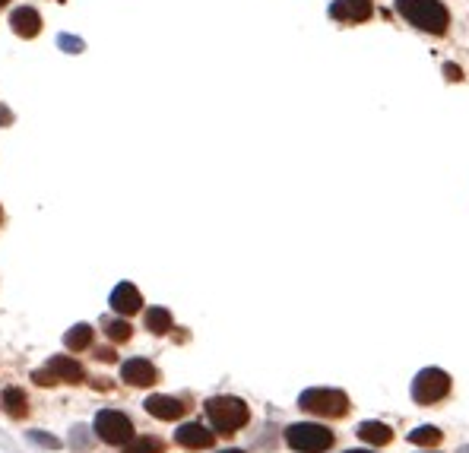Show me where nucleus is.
Wrapping results in <instances>:
<instances>
[{
    "instance_id": "28",
    "label": "nucleus",
    "mask_w": 469,
    "mask_h": 453,
    "mask_svg": "<svg viewBox=\"0 0 469 453\" xmlns=\"http://www.w3.org/2000/svg\"><path fill=\"white\" fill-rule=\"evenodd\" d=\"M346 453H371V450H346Z\"/></svg>"
},
{
    "instance_id": "31",
    "label": "nucleus",
    "mask_w": 469,
    "mask_h": 453,
    "mask_svg": "<svg viewBox=\"0 0 469 453\" xmlns=\"http://www.w3.org/2000/svg\"><path fill=\"white\" fill-rule=\"evenodd\" d=\"M0 222H4V213H0Z\"/></svg>"
},
{
    "instance_id": "12",
    "label": "nucleus",
    "mask_w": 469,
    "mask_h": 453,
    "mask_svg": "<svg viewBox=\"0 0 469 453\" xmlns=\"http://www.w3.org/2000/svg\"><path fill=\"white\" fill-rule=\"evenodd\" d=\"M146 412L153 418H162V422H175V418H181L184 415V409L187 406L181 403V400H175V396H162V393H155V396H149L146 403Z\"/></svg>"
},
{
    "instance_id": "27",
    "label": "nucleus",
    "mask_w": 469,
    "mask_h": 453,
    "mask_svg": "<svg viewBox=\"0 0 469 453\" xmlns=\"http://www.w3.org/2000/svg\"><path fill=\"white\" fill-rule=\"evenodd\" d=\"M219 453H244V450H235V447H228V450H219Z\"/></svg>"
},
{
    "instance_id": "18",
    "label": "nucleus",
    "mask_w": 469,
    "mask_h": 453,
    "mask_svg": "<svg viewBox=\"0 0 469 453\" xmlns=\"http://www.w3.org/2000/svg\"><path fill=\"white\" fill-rule=\"evenodd\" d=\"M441 437H444V431H438L434 425H422L409 435V441L419 444V447H434V444H441Z\"/></svg>"
},
{
    "instance_id": "11",
    "label": "nucleus",
    "mask_w": 469,
    "mask_h": 453,
    "mask_svg": "<svg viewBox=\"0 0 469 453\" xmlns=\"http://www.w3.org/2000/svg\"><path fill=\"white\" fill-rule=\"evenodd\" d=\"M10 26L19 38H35L38 32H42V16H38V10H32V6H16V10L10 13Z\"/></svg>"
},
{
    "instance_id": "26",
    "label": "nucleus",
    "mask_w": 469,
    "mask_h": 453,
    "mask_svg": "<svg viewBox=\"0 0 469 453\" xmlns=\"http://www.w3.org/2000/svg\"><path fill=\"white\" fill-rule=\"evenodd\" d=\"M10 121H13L10 108H4V105H0V124H10Z\"/></svg>"
},
{
    "instance_id": "3",
    "label": "nucleus",
    "mask_w": 469,
    "mask_h": 453,
    "mask_svg": "<svg viewBox=\"0 0 469 453\" xmlns=\"http://www.w3.org/2000/svg\"><path fill=\"white\" fill-rule=\"evenodd\" d=\"M285 444L298 453H324L333 447V431L317 422H302L285 428Z\"/></svg>"
},
{
    "instance_id": "13",
    "label": "nucleus",
    "mask_w": 469,
    "mask_h": 453,
    "mask_svg": "<svg viewBox=\"0 0 469 453\" xmlns=\"http://www.w3.org/2000/svg\"><path fill=\"white\" fill-rule=\"evenodd\" d=\"M48 368L57 374V381H67V384H83L86 381L83 364L73 362V358H67V355H54L51 362H48Z\"/></svg>"
},
{
    "instance_id": "29",
    "label": "nucleus",
    "mask_w": 469,
    "mask_h": 453,
    "mask_svg": "<svg viewBox=\"0 0 469 453\" xmlns=\"http://www.w3.org/2000/svg\"><path fill=\"white\" fill-rule=\"evenodd\" d=\"M6 4H10V0H0V6H6Z\"/></svg>"
},
{
    "instance_id": "17",
    "label": "nucleus",
    "mask_w": 469,
    "mask_h": 453,
    "mask_svg": "<svg viewBox=\"0 0 469 453\" xmlns=\"http://www.w3.org/2000/svg\"><path fill=\"white\" fill-rule=\"evenodd\" d=\"M143 320H146L149 333H155V336H165L168 330H172V314H168L165 308H149Z\"/></svg>"
},
{
    "instance_id": "9",
    "label": "nucleus",
    "mask_w": 469,
    "mask_h": 453,
    "mask_svg": "<svg viewBox=\"0 0 469 453\" xmlns=\"http://www.w3.org/2000/svg\"><path fill=\"white\" fill-rule=\"evenodd\" d=\"M108 304L114 308V314L131 317V314H137V311L143 308V295H140V289L133 286V282H121V286H114Z\"/></svg>"
},
{
    "instance_id": "14",
    "label": "nucleus",
    "mask_w": 469,
    "mask_h": 453,
    "mask_svg": "<svg viewBox=\"0 0 469 453\" xmlns=\"http://www.w3.org/2000/svg\"><path fill=\"white\" fill-rule=\"evenodd\" d=\"M358 437L365 444H375V447H384V444L393 441V428L384 422H362L358 425Z\"/></svg>"
},
{
    "instance_id": "25",
    "label": "nucleus",
    "mask_w": 469,
    "mask_h": 453,
    "mask_svg": "<svg viewBox=\"0 0 469 453\" xmlns=\"http://www.w3.org/2000/svg\"><path fill=\"white\" fill-rule=\"evenodd\" d=\"M95 358H101V362H114L118 355H114L111 349H99V355H95Z\"/></svg>"
},
{
    "instance_id": "10",
    "label": "nucleus",
    "mask_w": 469,
    "mask_h": 453,
    "mask_svg": "<svg viewBox=\"0 0 469 453\" xmlns=\"http://www.w3.org/2000/svg\"><path fill=\"white\" fill-rule=\"evenodd\" d=\"M175 441H178L181 447H187V450H206V447H213L216 431L203 428V425H197V422H187V425H181V428L175 431Z\"/></svg>"
},
{
    "instance_id": "30",
    "label": "nucleus",
    "mask_w": 469,
    "mask_h": 453,
    "mask_svg": "<svg viewBox=\"0 0 469 453\" xmlns=\"http://www.w3.org/2000/svg\"><path fill=\"white\" fill-rule=\"evenodd\" d=\"M460 453H469V447H460Z\"/></svg>"
},
{
    "instance_id": "8",
    "label": "nucleus",
    "mask_w": 469,
    "mask_h": 453,
    "mask_svg": "<svg viewBox=\"0 0 469 453\" xmlns=\"http://www.w3.org/2000/svg\"><path fill=\"white\" fill-rule=\"evenodd\" d=\"M121 377H124L127 384H133V387H153V384L159 381V371H155V364L146 362V358H127V362L121 364Z\"/></svg>"
},
{
    "instance_id": "19",
    "label": "nucleus",
    "mask_w": 469,
    "mask_h": 453,
    "mask_svg": "<svg viewBox=\"0 0 469 453\" xmlns=\"http://www.w3.org/2000/svg\"><path fill=\"white\" fill-rule=\"evenodd\" d=\"M105 333L111 342H127L133 336V327L127 320H105Z\"/></svg>"
},
{
    "instance_id": "7",
    "label": "nucleus",
    "mask_w": 469,
    "mask_h": 453,
    "mask_svg": "<svg viewBox=\"0 0 469 453\" xmlns=\"http://www.w3.org/2000/svg\"><path fill=\"white\" fill-rule=\"evenodd\" d=\"M371 13H375V0H336L330 6V16L336 23H349V26L371 19Z\"/></svg>"
},
{
    "instance_id": "16",
    "label": "nucleus",
    "mask_w": 469,
    "mask_h": 453,
    "mask_svg": "<svg viewBox=\"0 0 469 453\" xmlns=\"http://www.w3.org/2000/svg\"><path fill=\"white\" fill-rule=\"evenodd\" d=\"M89 342H92V327H89V323H77V327H70V330H67V336H64V346L70 349V352L89 349Z\"/></svg>"
},
{
    "instance_id": "2",
    "label": "nucleus",
    "mask_w": 469,
    "mask_h": 453,
    "mask_svg": "<svg viewBox=\"0 0 469 453\" xmlns=\"http://www.w3.org/2000/svg\"><path fill=\"white\" fill-rule=\"evenodd\" d=\"M206 415L213 422L216 435H235L238 428L248 425L250 409L238 396H213V400H206Z\"/></svg>"
},
{
    "instance_id": "24",
    "label": "nucleus",
    "mask_w": 469,
    "mask_h": 453,
    "mask_svg": "<svg viewBox=\"0 0 469 453\" xmlns=\"http://www.w3.org/2000/svg\"><path fill=\"white\" fill-rule=\"evenodd\" d=\"M444 73H447L451 79H463V77H460V67H453V64H447V67H444Z\"/></svg>"
},
{
    "instance_id": "15",
    "label": "nucleus",
    "mask_w": 469,
    "mask_h": 453,
    "mask_svg": "<svg viewBox=\"0 0 469 453\" xmlns=\"http://www.w3.org/2000/svg\"><path fill=\"white\" fill-rule=\"evenodd\" d=\"M0 406H4V412L10 418H23L29 412V400H26V393L19 387H6L4 396H0Z\"/></svg>"
},
{
    "instance_id": "1",
    "label": "nucleus",
    "mask_w": 469,
    "mask_h": 453,
    "mask_svg": "<svg viewBox=\"0 0 469 453\" xmlns=\"http://www.w3.org/2000/svg\"><path fill=\"white\" fill-rule=\"evenodd\" d=\"M393 6L419 32L447 35V29H451V10L441 0H393Z\"/></svg>"
},
{
    "instance_id": "23",
    "label": "nucleus",
    "mask_w": 469,
    "mask_h": 453,
    "mask_svg": "<svg viewBox=\"0 0 469 453\" xmlns=\"http://www.w3.org/2000/svg\"><path fill=\"white\" fill-rule=\"evenodd\" d=\"M32 381L38 384V387H51V384H60L57 374H54L51 368H42V371H32Z\"/></svg>"
},
{
    "instance_id": "6",
    "label": "nucleus",
    "mask_w": 469,
    "mask_h": 453,
    "mask_svg": "<svg viewBox=\"0 0 469 453\" xmlns=\"http://www.w3.org/2000/svg\"><path fill=\"white\" fill-rule=\"evenodd\" d=\"M95 435L101 437L105 444H131L133 441V422L124 415V412H114V409H101L95 415Z\"/></svg>"
},
{
    "instance_id": "5",
    "label": "nucleus",
    "mask_w": 469,
    "mask_h": 453,
    "mask_svg": "<svg viewBox=\"0 0 469 453\" xmlns=\"http://www.w3.org/2000/svg\"><path fill=\"white\" fill-rule=\"evenodd\" d=\"M451 393V374L441 368H425L412 381V400L419 406H434Z\"/></svg>"
},
{
    "instance_id": "21",
    "label": "nucleus",
    "mask_w": 469,
    "mask_h": 453,
    "mask_svg": "<svg viewBox=\"0 0 469 453\" xmlns=\"http://www.w3.org/2000/svg\"><path fill=\"white\" fill-rule=\"evenodd\" d=\"M57 48L67 51V54H83L86 42H83V38H77V35H70V32H60V35H57Z\"/></svg>"
},
{
    "instance_id": "22",
    "label": "nucleus",
    "mask_w": 469,
    "mask_h": 453,
    "mask_svg": "<svg viewBox=\"0 0 469 453\" xmlns=\"http://www.w3.org/2000/svg\"><path fill=\"white\" fill-rule=\"evenodd\" d=\"M29 441L42 444V447H48V450H57V447H60L57 437H54V435H45V431H29Z\"/></svg>"
},
{
    "instance_id": "20",
    "label": "nucleus",
    "mask_w": 469,
    "mask_h": 453,
    "mask_svg": "<svg viewBox=\"0 0 469 453\" xmlns=\"http://www.w3.org/2000/svg\"><path fill=\"white\" fill-rule=\"evenodd\" d=\"M124 453H162V441L159 437H140V441H131Z\"/></svg>"
},
{
    "instance_id": "4",
    "label": "nucleus",
    "mask_w": 469,
    "mask_h": 453,
    "mask_svg": "<svg viewBox=\"0 0 469 453\" xmlns=\"http://www.w3.org/2000/svg\"><path fill=\"white\" fill-rule=\"evenodd\" d=\"M298 406H302L304 412H311V415L317 418H339L349 412V396L343 393V390H304L302 396H298Z\"/></svg>"
}]
</instances>
